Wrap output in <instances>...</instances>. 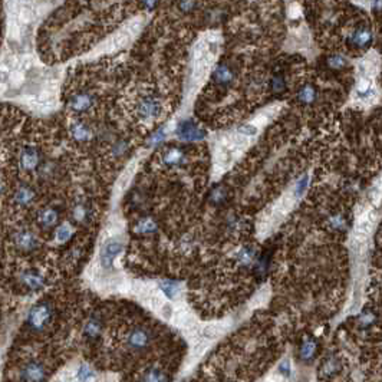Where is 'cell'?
I'll list each match as a JSON object with an SVG mask.
<instances>
[{
    "label": "cell",
    "instance_id": "74e56055",
    "mask_svg": "<svg viewBox=\"0 0 382 382\" xmlns=\"http://www.w3.org/2000/svg\"><path fill=\"white\" fill-rule=\"evenodd\" d=\"M238 131H240V134L253 135V134H256V132H257V128H254V127H252V125H246V127H242Z\"/></svg>",
    "mask_w": 382,
    "mask_h": 382
},
{
    "label": "cell",
    "instance_id": "83f0119b",
    "mask_svg": "<svg viewBox=\"0 0 382 382\" xmlns=\"http://www.w3.org/2000/svg\"><path fill=\"white\" fill-rule=\"evenodd\" d=\"M95 378V372L88 367V365H81V368L78 369V379L81 381H89V379H94Z\"/></svg>",
    "mask_w": 382,
    "mask_h": 382
},
{
    "label": "cell",
    "instance_id": "cb8c5ba5",
    "mask_svg": "<svg viewBox=\"0 0 382 382\" xmlns=\"http://www.w3.org/2000/svg\"><path fill=\"white\" fill-rule=\"evenodd\" d=\"M72 236V227L69 224H62L59 226L58 231H56V240L59 243H65Z\"/></svg>",
    "mask_w": 382,
    "mask_h": 382
},
{
    "label": "cell",
    "instance_id": "f1b7e54d",
    "mask_svg": "<svg viewBox=\"0 0 382 382\" xmlns=\"http://www.w3.org/2000/svg\"><path fill=\"white\" fill-rule=\"evenodd\" d=\"M197 8V0H178V9L183 13H191Z\"/></svg>",
    "mask_w": 382,
    "mask_h": 382
},
{
    "label": "cell",
    "instance_id": "8d00e7d4",
    "mask_svg": "<svg viewBox=\"0 0 382 382\" xmlns=\"http://www.w3.org/2000/svg\"><path fill=\"white\" fill-rule=\"evenodd\" d=\"M141 3H143V6L147 10H154V9L158 6L159 0H141Z\"/></svg>",
    "mask_w": 382,
    "mask_h": 382
},
{
    "label": "cell",
    "instance_id": "d6a6232c",
    "mask_svg": "<svg viewBox=\"0 0 382 382\" xmlns=\"http://www.w3.org/2000/svg\"><path fill=\"white\" fill-rule=\"evenodd\" d=\"M308 183H309V178H308V175H305V177H302L300 180L297 181V184H296V188H295V194L299 197V195H302L303 193H305V190H306V187H308Z\"/></svg>",
    "mask_w": 382,
    "mask_h": 382
},
{
    "label": "cell",
    "instance_id": "52a82bcc",
    "mask_svg": "<svg viewBox=\"0 0 382 382\" xmlns=\"http://www.w3.org/2000/svg\"><path fill=\"white\" fill-rule=\"evenodd\" d=\"M15 245L23 252H30L37 246V238L30 231L21 230L15 234Z\"/></svg>",
    "mask_w": 382,
    "mask_h": 382
},
{
    "label": "cell",
    "instance_id": "4fadbf2b",
    "mask_svg": "<svg viewBox=\"0 0 382 382\" xmlns=\"http://www.w3.org/2000/svg\"><path fill=\"white\" fill-rule=\"evenodd\" d=\"M159 288L164 292V295L170 299H175L181 293V283L175 280H163L159 283Z\"/></svg>",
    "mask_w": 382,
    "mask_h": 382
},
{
    "label": "cell",
    "instance_id": "4316f807",
    "mask_svg": "<svg viewBox=\"0 0 382 382\" xmlns=\"http://www.w3.org/2000/svg\"><path fill=\"white\" fill-rule=\"evenodd\" d=\"M157 226L152 220H144V222H139L137 226V231L138 233H143V234H148V233H152L155 231Z\"/></svg>",
    "mask_w": 382,
    "mask_h": 382
},
{
    "label": "cell",
    "instance_id": "5b68a950",
    "mask_svg": "<svg viewBox=\"0 0 382 382\" xmlns=\"http://www.w3.org/2000/svg\"><path fill=\"white\" fill-rule=\"evenodd\" d=\"M177 135L184 141H200L206 137V132L193 121H183L177 127Z\"/></svg>",
    "mask_w": 382,
    "mask_h": 382
},
{
    "label": "cell",
    "instance_id": "4dcf8cb0",
    "mask_svg": "<svg viewBox=\"0 0 382 382\" xmlns=\"http://www.w3.org/2000/svg\"><path fill=\"white\" fill-rule=\"evenodd\" d=\"M23 78H25L23 72L22 71H17V69H15L12 73H9V81H10V84L13 87H19L23 82Z\"/></svg>",
    "mask_w": 382,
    "mask_h": 382
},
{
    "label": "cell",
    "instance_id": "f546056e",
    "mask_svg": "<svg viewBox=\"0 0 382 382\" xmlns=\"http://www.w3.org/2000/svg\"><path fill=\"white\" fill-rule=\"evenodd\" d=\"M254 256H256V252L253 249H243L240 252V254H238V260L243 265H250L253 260H254Z\"/></svg>",
    "mask_w": 382,
    "mask_h": 382
},
{
    "label": "cell",
    "instance_id": "f35d334b",
    "mask_svg": "<svg viewBox=\"0 0 382 382\" xmlns=\"http://www.w3.org/2000/svg\"><path fill=\"white\" fill-rule=\"evenodd\" d=\"M279 371H280L282 374L288 375L290 372V367H289V360H285L283 364H280V367H279Z\"/></svg>",
    "mask_w": 382,
    "mask_h": 382
},
{
    "label": "cell",
    "instance_id": "2e32d148",
    "mask_svg": "<svg viewBox=\"0 0 382 382\" xmlns=\"http://www.w3.org/2000/svg\"><path fill=\"white\" fill-rule=\"evenodd\" d=\"M184 161V152L178 148H171L164 154V164L167 166H178Z\"/></svg>",
    "mask_w": 382,
    "mask_h": 382
},
{
    "label": "cell",
    "instance_id": "9a60e30c",
    "mask_svg": "<svg viewBox=\"0 0 382 382\" xmlns=\"http://www.w3.org/2000/svg\"><path fill=\"white\" fill-rule=\"evenodd\" d=\"M316 355V342L313 339H306L300 348V358L305 362H310Z\"/></svg>",
    "mask_w": 382,
    "mask_h": 382
},
{
    "label": "cell",
    "instance_id": "9c48e42d",
    "mask_svg": "<svg viewBox=\"0 0 382 382\" xmlns=\"http://www.w3.org/2000/svg\"><path fill=\"white\" fill-rule=\"evenodd\" d=\"M94 104V96L88 92H79V94L73 95L69 101V107L76 111V112H84V111H88V109L92 107Z\"/></svg>",
    "mask_w": 382,
    "mask_h": 382
},
{
    "label": "cell",
    "instance_id": "8992f818",
    "mask_svg": "<svg viewBox=\"0 0 382 382\" xmlns=\"http://www.w3.org/2000/svg\"><path fill=\"white\" fill-rule=\"evenodd\" d=\"M45 378H46L45 368L39 362H30L28 365H25L21 372V379L23 381H44Z\"/></svg>",
    "mask_w": 382,
    "mask_h": 382
},
{
    "label": "cell",
    "instance_id": "7402d4cb",
    "mask_svg": "<svg viewBox=\"0 0 382 382\" xmlns=\"http://www.w3.org/2000/svg\"><path fill=\"white\" fill-rule=\"evenodd\" d=\"M326 62H328V66L331 69H333V71H340V69H344V68L348 66V61L342 55H331Z\"/></svg>",
    "mask_w": 382,
    "mask_h": 382
},
{
    "label": "cell",
    "instance_id": "603a6c76",
    "mask_svg": "<svg viewBox=\"0 0 382 382\" xmlns=\"http://www.w3.org/2000/svg\"><path fill=\"white\" fill-rule=\"evenodd\" d=\"M224 331V326L222 324H213L209 325V326H206L204 328V332H203V335H204V338H209V339H214L217 338L222 332Z\"/></svg>",
    "mask_w": 382,
    "mask_h": 382
},
{
    "label": "cell",
    "instance_id": "ba28073f",
    "mask_svg": "<svg viewBox=\"0 0 382 382\" xmlns=\"http://www.w3.org/2000/svg\"><path fill=\"white\" fill-rule=\"evenodd\" d=\"M213 79L217 85H222V87L230 85L234 79V72H233L231 66H229L227 64H222V65L217 66L213 72Z\"/></svg>",
    "mask_w": 382,
    "mask_h": 382
},
{
    "label": "cell",
    "instance_id": "8fae6325",
    "mask_svg": "<svg viewBox=\"0 0 382 382\" xmlns=\"http://www.w3.org/2000/svg\"><path fill=\"white\" fill-rule=\"evenodd\" d=\"M21 164L25 170H35L39 164V152L35 148H25L21 155Z\"/></svg>",
    "mask_w": 382,
    "mask_h": 382
},
{
    "label": "cell",
    "instance_id": "5bb4252c",
    "mask_svg": "<svg viewBox=\"0 0 382 382\" xmlns=\"http://www.w3.org/2000/svg\"><path fill=\"white\" fill-rule=\"evenodd\" d=\"M174 315H175L174 316V322L178 325V326H181V328L188 329V328L194 326V316L188 310L181 309L177 313H174Z\"/></svg>",
    "mask_w": 382,
    "mask_h": 382
},
{
    "label": "cell",
    "instance_id": "ab89813d",
    "mask_svg": "<svg viewBox=\"0 0 382 382\" xmlns=\"http://www.w3.org/2000/svg\"><path fill=\"white\" fill-rule=\"evenodd\" d=\"M3 193V184H2V181H0V194Z\"/></svg>",
    "mask_w": 382,
    "mask_h": 382
},
{
    "label": "cell",
    "instance_id": "d4e9b609",
    "mask_svg": "<svg viewBox=\"0 0 382 382\" xmlns=\"http://www.w3.org/2000/svg\"><path fill=\"white\" fill-rule=\"evenodd\" d=\"M270 87H272V91L276 92V94H280L286 89V81L283 78V75H276L273 76V79L270 82Z\"/></svg>",
    "mask_w": 382,
    "mask_h": 382
},
{
    "label": "cell",
    "instance_id": "6da1fadb",
    "mask_svg": "<svg viewBox=\"0 0 382 382\" xmlns=\"http://www.w3.org/2000/svg\"><path fill=\"white\" fill-rule=\"evenodd\" d=\"M52 317V309L48 303H39L30 309L28 315V324L32 329L41 331L46 325L49 324Z\"/></svg>",
    "mask_w": 382,
    "mask_h": 382
},
{
    "label": "cell",
    "instance_id": "836d02e7",
    "mask_svg": "<svg viewBox=\"0 0 382 382\" xmlns=\"http://www.w3.org/2000/svg\"><path fill=\"white\" fill-rule=\"evenodd\" d=\"M166 135H167V132H166V130H164V128H163V130H158L151 137V139H150V144H151V145L159 144V143H161V141H163V139L166 138Z\"/></svg>",
    "mask_w": 382,
    "mask_h": 382
},
{
    "label": "cell",
    "instance_id": "ac0fdd59",
    "mask_svg": "<svg viewBox=\"0 0 382 382\" xmlns=\"http://www.w3.org/2000/svg\"><path fill=\"white\" fill-rule=\"evenodd\" d=\"M297 99L302 102V104H313L315 99H316V89L312 87V85H305V87L299 91L297 94Z\"/></svg>",
    "mask_w": 382,
    "mask_h": 382
},
{
    "label": "cell",
    "instance_id": "7a4b0ae2",
    "mask_svg": "<svg viewBox=\"0 0 382 382\" xmlns=\"http://www.w3.org/2000/svg\"><path fill=\"white\" fill-rule=\"evenodd\" d=\"M374 42V32L367 26L353 29L348 36V45L353 49H365Z\"/></svg>",
    "mask_w": 382,
    "mask_h": 382
},
{
    "label": "cell",
    "instance_id": "277c9868",
    "mask_svg": "<svg viewBox=\"0 0 382 382\" xmlns=\"http://www.w3.org/2000/svg\"><path fill=\"white\" fill-rule=\"evenodd\" d=\"M161 111H163V105L159 99L154 96H147L138 105V115L145 121H151L154 118H157L161 114Z\"/></svg>",
    "mask_w": 382,
    "mask_h": 382
},
{
    "label": "cell",
    "instance_id": "30bf717a",
    "mask_svg": "<svg viewBox=\"0 0 382 382\" xmlns=\"http://www.w3.org/2000/svg\"><path fill=\"white\" fill-rule=\"evenodd\" d=\"M128 344L134 349H143L150 344V335L144 329H134L128 336Z\"/></svg>",
    "mask_w": 382,
    "mask_h": 382
},
{
    "label": "cell",
    "instance_id": "7c38bea8",
    "mask_svg": "<svg viewBox=\"0 0 382 382\" xmlns=\"http://www.w3.org/2000/svg\"><path fill=\"white\" fill-rule=\"evenodd\" d=\"M22 283L32 292L41 290L45 286L44 277L41 274L35 273V272H25L22 274Z\"/></svg>",
    "mask_w": 382,
    "mask_h": 382
},
{
    "label": "cell",
    "instance_id": "d6986e66",
    "mask_svg": "<svg viewBox=\"0 0 382 382\" xmlns=\"http://www.w3.org/2000/svg\"><path fill=\"white\" fill-rule=\"evenodd\" d=\"M71 131H72V137L76 141H81V143L88 141L91 138V130L88 128L85 124H75V125H72V130Z\"/></svg>",
    "mask_w": 382,
    "mask_h": 382
},
{
    "label": "cell",
    "instance_id": "e0dca14e",
    "mask_svg": "<svg viewBox=\"0 0 382 382\" xmlns=\"http://www.w3.org/2000/svg\"><path fill=\"white\" fill-rule=\"evenodd\" d=\"M33 198H35V193L29 187H21L15 194L16 203L21 204V206H28V204L33 202Z\"/></svg>",
    "mask_w": 382,
    "mask_h": 382
},
{
    "label": "cell",
    "instance_id": "1f68e13d",
    "mask_svg": "<svg viewBox=\"0 0 382 382\" xmlns=\"http://www.w3.org/2000/svg\"><path fill=\"white\" fill-rule=\"evenodd\" d=\"M88 217V211L84 206H76L75 210H73V218L76 222H84Z\"/></svg>",
    "mask_w": 382,
    "mask_h": 382
},
{
    "label": "cell",
    "instance_id": "e575fe53",
    "mask_svg": "<svg viewBox=\"0 0 382 382\" xmlns=\"http://www.w3.org/2000/svg\"><path fill=\"white\" fill-rule=\"evenodd\" d=\"M206 348H207V342H198V344L194 346V349H193V355H194L195 358H198L200 355L204 353Z\"/></svg>",
    "mask_w": 382,
    "mask_h": 382
},
{
    "label": "cell",
    "instance_id": "484cf974",
    "mask_svg": "<svg viewBox=\"0 0 382 382\" xmlns=\"http://www.w3.org/2000/svg\"><path fill=\"white\" fill-rule=\"evenodd\" d=\"M166 375L163 374L161 371H158V369H154V368L148 369L144 375V381H166Z\"/></svg>",
    "mask_w": 382,
    "mask_h": 382
},
{
    "label": "cell",
    "instance_id": "44dd1931",
    "mask_svg": "<svg viewBox=\"0 0 382 382\" xmlns=\"http://www.w3.org/2000/svg\"><path fill=\"white\" fill-rule=\"evenodd\" d=\"M41 223L46 226V227H51L53 224L58 222V213L53 209H46L41 213V217H39Z\"/></svg>",
    "mask_w": 382,
    "mask_h": 382
},
{
    "label": "cell",
    "instance_id": "3957f363",
    "mask_svg": "<svg viewBox=\"0 0 382 382\" xmlns=\"http://www.w3.org/2000/svg\"><path fill=\"white\" fill-rule=\"evenodd\" d=\"M124 250L123 243L116 238H109L108 242H105V245L101 249V263L105 269H112L114 266V260L116 256H119Z\"/></svg>",
    "mask_w": 382,
    "mask_h": 382
},
{
    "label": "cell",
    "instance_id": "d590c367",
    "mask_svg": "<svg viewBox=\"0 0 382 382\" xmlns=\"http://www.w3.org/2000/svg\"><path fill=\"white\" fill-rule=\"evenodd\" d=\"M211 198H213V202L214 203H222L224 200V191L222 190V188H217V190L213 191Z\"/></svg>",
    "mask_w": 382,
    "mask_h": 382
},
{
    "label": "cell",
    "instance_id": "ffe728a7",
    "mask_svg": "<svg viewBox=\"0 0 382 382\" xmlns=\"http://www.w3.org/2000/svg\"><path fill=\"white\" fill-rule=\"evenodd\" d=\"M84 333H85L89 339H95L96 336H99V333H101V322H99L98 319H91V320L85 325Z\"/></svg>",
    "mask_w": 382,
    "mask_h": 382
}]
</instances>
